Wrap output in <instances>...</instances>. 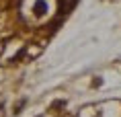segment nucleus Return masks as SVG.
I'll list each match as a JSON object with an SVG mask.
<instances>
[{"mask_svg":"<svg viewBox=\"0 0 121 117\" xmlns=\"http://www.w3.org/2000/svg\"><path fill=\"white\" fill-rule=\"evenodd\" d=\"M45 8H47V6H45V2H41V0H39L37 4H35V13H37V14H43Z\"/></svg>","mask_w":121,"mask_h":117,"instance_id":"nucleus-1","label":"nucleus"}]
</instances>
